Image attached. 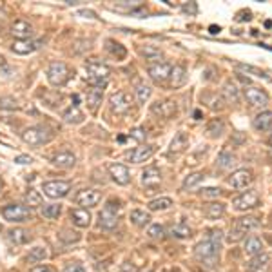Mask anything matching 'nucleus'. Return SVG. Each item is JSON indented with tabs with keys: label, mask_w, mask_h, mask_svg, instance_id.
<instances>
[{
	"label": "nucleus",
	"mask_w": 272,
	"mask_h": 272,
	"mask_svg": "<svg viewBox=\"0 0 272 272\" xmlns=\"http://www.w3.org/2000/svg\"><path fill=\"white\" fill-rule=\"evenodd\" d=\"M0 230H2V225H0Z\"/></svg>",
	"instance_id": "338daca9"
},
{
	"label": "nucleus",
	"mask_w": 272,
	"mask_h": 272,
	"mask_svg": "<svg viewBox=\"0 0 272 272\" xmlns=\"http://www.w3.org/2000/svg\"><path fill=\"white\" fill-rule=\"evenodd\" d=\"M129 220L133 221L136 227H145V225L151 221V216H149V212H145V210L134 209V210H131Z\"/></svg>",
	"instance_id": "473e14b6"
},
{
	"label": "nucleus",
	"mask_w": 272,
	"mask_h": 272,
	"mask_svg": "<svg viewBox=\"0 0 272 272\" xmlns=\"http://www.w3.org/2000/svg\"><path fill=\"white\" fill-rule=\"evenodd\" d=\"M171 236H174V238H189L191 236V227L185 223V221H180V223L172 225L171 227Z\"/></svg>",
	"instance_id": "e433bc0d"
},
{
	"label": "nucleus",
	"mask_w": 272,
	"mask_h": 272,
	"mask_svg": "<svg viewBox=\"0 0 272 272\" xmlns=\"http://www.w3.org/2000/svg\"><path fill=\"white\" fill-rule=\"evenodd\" d=\"M203 214L209 218V220H218L225 214V205L220 201H212V203H207L205 209H203Z\"/></svg>",
	"instance_id": "c756f323"
},
{
	"label": "nucleus",
	"mask_w": 272,
	"mask_h": 272,
	"mask_svg": "<svg viewBox=\"0 0 272 272\" xmlns=\"http://www.w3.org/2000/svg\"><path fill=\"white\" fill-rule=\"evenodd\" d=\"M220 248L221 245L210 243L209 239L205 241H200V243L194 247V256L198 261H201V265L212 268L218 265V259H220Z\"/></svg>",
	"instance_id": "f03ea898"
},
{
	"label": "nucleus",
	"mask_w": 272,
	"mask_h": 272,
	"mask_svg": "<svg viewBox=\"0 0 272 272\" xmlns=\"http://www.w3.org/2000/svg\"><path fill=\"white\" fill-rule=\"evenodd\" d=\"M172 207L171 198H156V200H151L147 203V209L151 212H156V210H167Z\"/></svg>",
	"instance_id": "c9c22d12"
},
{
	"label": "nucleus",
	"mask_w": 272,
	"mask_h": 272,
	"mask_svg": "<svg viewBox=\"0 0 272 272\" xmlns=\"http://www.w3.org/2000/svg\"><path fill=\"white\" fill-rule=\"evenodd\" d=\"M236 163V154L229 153V151H221L218 154V160H216V165L220 169H230Z\"/></svg>",
	"instance_id": "72a5a7b5"
},
{
	"label": "nucleus",
	"mask_w": 272,
	"mask_h": 272,
	"mask_svg": "<svg viewBox=\"0 0 272 272\" xmlns=\"http://www.w3.org/2000/svg\"><path fill=\"white\" fill-rule=\"evenodd\" d=\"M86 73H87V84L93 87H100L104 89L107 80H109V75H111V67L107 64H102L98 60H89L86 64Z\"/></svg>",
	"instance_id": "f257e3e1"
},
{
	"label": "nucleus",
	"mask_w": 272,
	"mask_h": 272,
	"mask_svg": "<svg viewBox=\"0 0 272 272\" xmlns=\"http://www.w3.org/2000/svg\"><path fill=\"white\" fill-rule=\"evenodd\" d=\"M42 48V40H15L13 46H11V51L17 53V55H31V53L39 51Z\"/></svg>",
	"instance_id": "2eb2a0df"
},
{
	"label": "nucleus",
	"mask_w": 272,
	"mask_h": 272,
	"mask_svg": "<svg viewBox=\"0 0 272 272\" xmlns=\"http://www.w3.org/2000/svg\"><path fill=\"white\" fill-rule=\"evenodd\" d=\"M2 189H4V181L0 180V192H2Z\"/></svg>",
	"instance_id": "e2e57ef3"
},
{
	"label": "nucleus",
	"mask_w": 272,
	"mask_h": 272,
	"mask_svg": "<svg viewBox=\"0 0 272 272\" xmlns=\"http://www.w3.org/2000/svg\"><path fill=\"white\" fill-rule=\"evenodd\" d=\"M171 71H172V66L167 62H156V64H151L147 69L149 77L153 78L154 82H158V84H162V82H165L169 77H171Z\"/></svg>",
	"instance_id": "4468645a"
},
{
	"label": "nucleus",
	"mask_w": 272,
	"mask_h": 272,
	"mask_svg": "<svg viewBox=\"0 0 272 272\" xmlns=\"http://www.w3.org/2000/svg\"><path fill=\"white\" fill-rule=\"evenodd\" d=\"M160 181H162V172L158 167H147L145 171L142 172V183L143 187H147V189H154V187L160 185Z\"/></svg>",
	"instance_id": "4be33fe9"
},
{
	"label": "nucleus",
	"mask_w": 272,
	"mask_h": 272,
	"mask_svg": "<svg viewBox=\"0 0 272 272\" xmlns=\"http://www.w3.org/2000/svg\"><path fill=\"white\" fill-rule=\"evenodd\" d=\"M154 153H156V145H154V143H145V145H140V147H136L134 151H131V153L127 154V158H129L133 163H142V162H147Z\"/></svg>",
	"instance_id": "dca6fc26"
},
{
	"label": "nucleus",
	"mask_w": 272,
	"mask_h": 272,
	"mask_svg": "<svg viewBox=\"0 0 272 272\" xmlns=\"http://www.w3.org/2000/svg\"><path fill=\"white\" fill-rule=\"evenodd\" d=\"M11 33L17 40H28L33 35V26L28 20H15L11 26Z\"/></svg>",
	"instance_id": "412c9836"
},
{
	"label": "nucleus",
	"mask_w": 272,
	"mask_h": 272,
	"mask_svg": "<svg viewBox=\"0 0 272 272\" xmlns=\"http://www.w3.org/2000/svg\"><path fill=\"white\" fill-rule=\"evenodd\" d=\"M201 198H207V200H212V198H220L221 196V189L220 187H207L200 192Z\"/></svg>",
	"instance_id": "49530a36"
},
{
	"label": "nucleus",
	"mask_w": 272,
	"mask_h": 272,
	"mask_svg": "<svg viewBox=\"0 0 272 272\" xmlns=\"http://www.w3.org/2000/svg\"><path fill=\"white\" fill-rule=\"evenodd\" d=\"M71 220H73V223L77 225V227H80V229H87L91 225V212L87 209H73L71 210Z\"/></svg>",
	"instance_id": "5701e85b"
},
{
	"label": "nucleus",
	"mask_w": 272,
	"mask_h": 272,
	"mask_svg": "<svg viewBox=\"0 0 272 272\" xmlns=\"http://www.w3.org/2000/svg\"><path fill=\"white\" fill-rule=\"evenodd\" d=\"M272 263V254L261 252L258 256H252V259L248 261L247 270L248 272H267Z\"/></svg>",
	"instance_id": "a211bd4d"
},
{
	"label": "nucleus",
	"mask_w": 272,
	"mask_h": 272,
	"mask_svg": "<svg viewBox=\"0 0 272 272\" xmlns=\"http://www.w3.org/2000/svg\"><path fill=\"white\" fill-rule=\"evenodd\" d=\"M189 147V134L183 133V131H180V133L172 138L171 142V147H169V156H180L185 149Z\"/></svg>",
	"instance_id": "aec40b11"
},
{
	"label": "nucleus",
	"mask_w": 272,
	"mask_h": 272,
	"mask_svg": "<svg viewBox=\"0 0 272 272\" xmlns=\"http://www.w3.org/2000/svg\"><path fill=\"white\" fill-rule=\"evenodd\" d=\"M120 210H122V203H120L118 200H109L105 203L100 216H98V218H100L98 223H100L102 229H105V230L116 229L118 218H120Z\"/></svg>",
	"instance_id": "20e7f679"
},
{
	"label": "nucleus",
	"mask_w": 272,
	"mask_h": 272,
	"mask_svg": "<svg viewBox=\"0 0 272 272\" xmlns=\"http://www.w3.org/2000/svg\"><path fill=\"white\" fill-rule=\"evenodd\" d=\"M102 200V194L95 189H82L80 192L77 194L75 201H77L78 205H82V209H91V207H96L100 203Z\"/></svg>",
	"instance_id": "f8f14e48"
},
{
	"label": "nucleus",
	"mask_w": 272,
	"mask_h": 272,
	"mask_svg": "<svg viewBox=\"0 0 272 272\" xmlns=\"http://www.w3.org/2000/svg\"><path fill=\"white\" fill-rule=\"evenodd\" d=\"M53 163L60 169H71L75 167V163H77V156L69 151H62V153H58L53 156Z\"/></svg>",
	"instance_id": "b1692460"
},
{
	"label": "nucleus",
	"mask_w": 272,
	"mask_h": 272,
	"mask_svg": "<svg viewBox=\"0 0 272 272\" xmlns=\"http://www.w3.org/2000/svg\"><path fill=\"white\" fill-rule=\"evenodd\" d=\"M134 93H136V98H138L140 104H145V102L151 98V93H153V89L147 86V84H136V89H134Z\"/></svg>",
	"instance_id": "ea45409f"
},
{
	"label": "nucleus",
	"mask_w": 272,
	"mask_h": 272,
	"mask_svg": "<svg viewBox=\"0 0 272 272\" xmlns=\"http://www.w3.org/2000/svg\"><path fill=\"white\" fill-rule=\"evenodd\" d=\"M201 100H205L209 102V107L210 109H223V98L218 95H205V96H201Z\"/></svg>",
	"instance_id": "c03bdc74"
},
{
	"label": "nucleus",
	"mask_w": 272,
	"mask_h": 272,
	"mask_svg": "<svg viewBox=\"0 0 272 272\" xmlns=\"http://www.w3.org/2000/svg\"><path fill=\"white\" fill-rule=\"evenodd\" d=\"M64 272H86V268L82 267L80 263H71V265H67L64 268Z\"/></svg>",
	"instance_id": "5fc2aeb1"
},
{
	"label": "nucleus",
	"mask_w": 272,
	"mask_h": 272,
	"mask_svg": "<svg viewBox=\"0 0 272 272\" xmlns=\"http://www.w3.org/2000/svg\"><path fill=\"white\" fill-rule=\"evenodd\" d=\"M259 201H261V198H259L258 191L250 189V191H245L239 196H236L232 200V205L234 209L238 210H248V209H256L259 205Z\"/></svg>",
	"instance_id": "1a4fd4ad"
},
{
	"label": "nucleus",
	"mask_w": 272,
	"mask_h": 272,
	"mask_svg": "<svg viewBox=\"0 0 272 272\" xmlns=\"http://www.w3.org/2000/svg\"><path fill=\"white\" fill-rule=\"evenodd\" d=\"M62 118L66 120L67 124H80V122H84V113L78 109V104H73L71 107L64 113Z\"/></svg>",
	"instance_id": "7c9ffc66"
},
{
	"label": "nucleus",
	"mask_w": 272,
	"mask_h": 272,
	"mask_svg": "<svg viewBox=\"0 0 272 272\" xmlns=\"http://www.w3.org/2000/svg\"><path fill=\"white\" fill-rule=\"evenodd\" d=\"M31 272H53V270L48 267V265H39V267L31 268Z\"/></svg>",
	"instance_id": "13d9d810"
},
{
	"label": "nucleus",
	"mask_w": 272,
	"mask_h": 272,
	"mask_svg": "<svg viewBox=\"0 0 272 272\" xmlns=\"http://www.w3.org/2000/svg\"><path fill=\"white\" fill-rule=\"evenodd\" d=\"M243 95H245V98H247L248 104L254 105V107H265V105H268V95L256 86L245 87Z\"/></svg>",
	"instance_id": "9b49d317"
},
{
	"label": "nucleus",
	"mask_w": 272,
	"mask_h": 272,
	"mask_svg": "<svg viewBox=\"0 0 272 272\" xmlns=\"http://www.w3.org/2000/svg\"><path fill=\"white\" fill-rule=\"evenodd\" d=\"M60 212H62V205H58V203H49L42 209V216L48 220H57Z\"/></svg>",
	"instance_id": "a19ab883"
},
{
	"label": "nucleus",
	"mask_w": 272,
	"mask_h": 272,
	"mask_svg": "<svg viewBox=\"0 0 272 272\" xmlns=\"http://www.w3.org/2000/svg\"><path fill=\"white\" fill-rule=\"evenodd\" d=\"M2 216L4 220H8L10 223H22V221L31 220V209L26 205H19V203H11V205H6L2 209Z\"/></svg>",
	"instance_id": "0eeeda50"
},
{
	"label": "nucleus",
	"mask_w": 272,
	"mask_h": 272,
	"mask_svg": "<svg viewBox=\"0 0 272 272\" xmlns=\"http://www.w3.org/2000/svg\"><path fill=\"white\" fill-rule=\"evenodd\" d=\"M254 129L258 131H268L272 127V111H261L259 115H256V118L252 120Z\"/></svg>",
	"instance_id": "bb28decb"
},
{
	"label": "nucleus",
	"mask_w": 272,
	"mask_h": 272,
	"mask_svg": "<svg viewBox=\"0 0 272 272\" xmlns=\"http://www.w3.org/2000/svg\"><path fill=\"white\" fill-rule=\"evenodd\" d=\"M243 252L247 256H258L263 252V241L258 236H248L243 243Z\"/></svg>",
	"instance_id": "393cba45"
},
{
	"label": "nucleus",
	"mask_w": 272,
	"mask_h": 272,
	"mask_svg": "<svg viewBox=\"0 0 272 272\" xmlns=\"http://www.w3.org/2000/svg\"><path fill=\"white\" fill-rule=\"evenodd\" d=\"M151 111H153L156 116H162V118H169V116L176 115L178 105L176 102L172 100H158L151 105Z\"/></svg>",
	"instance_id": "f3484780"
},
{
	"label": "nucleus",
	"mask_w": 272,
	"mask_h": 272,
	"mask_svg": "<svg viewBox=\"0 0 272 272\" xmlns=\"http://www.w3.org/2000/svg\"><path fill=\"white\" fill-rule=\"evenodd\" d=\"M31 162H33V158L26 156V154H20V156L15 158V163H20V165H24V163H31Z\"/></svg>",
	"instance_id": "6e6d98bb"
},
{
	"label": "nucleus",
	"mask_w": 272,
	"mask_h": 272,
	"mask_svg": "<svg viewBox=\"0 0 272 272\" xmlns=\"http://www.w3.org/2000/svg\"><path fill=\"white\" fill-rule=\"evenodd\" d=\"M203 178H205V174H203V172H192V174H189V176L183 180V185H181V187H183L185 191H189V189H194L198 183H201V181H203Z\"/></svg>",
	"instance_id": "58836bf2"
},
{
	"label": "nucleus",
	"mask_w": 272,
	"mask_h": 272,
	"mask_svg": "<svg viewBox=\"0 0 272 272\" xmlns=\"http://www.w3.org/2000/svg\"><path fill=\"white\" fill-rule=\"evenodd\" d=\"M2 64H4V57H0V66H2Z\"/></svg>",
	"instance_id": "0e129e2a"
},
{
	"label": "nucleus",
	"mask_w": 272,
	"mask_h": 272,
	"mask_svg": "<svg viewBox=\"0 0 272 272\" xmlns=\"http://www.w3.org/2000/svg\"><path fill=\"white\" fill-rule=\"evenodd\" d=\"M181 11H183V13H189V15H196V13H198V4H196V2L183 4V6H181Z\"/></svg>",
	"instance_id": "864d4df0"
},
{
	"label": "nucleus",
	"mask_w": 272,
	"mask_h": 272,
	"mask_svg": "<svg viewBox=\"0 0 272 272\" xmlns=\"http://www.w3.org/2000/svg\"><path fill=\"white\" fill-rule=\"evenodd\" d=\"M169 80H171V87H174V89H178V87H181V86H185L187 69L183 66H174V67H172Z\"/></svg>",
	"instance_id": "a878e982"
},
{
	"label": "nucleus",
	"mask_w": 272,
	"mask_h": 272,
	"mask_svg": "<svg viewBox=\"0 0 272 272\" xmlns=\"http://www.w3.org/2000/svg\"><path fill=\"white\" fill-rule=\"evenodd\" d=\"M19 105H17V100L11 98V96H4V98H0V109H17Z\"/></svg>",
	"instance_id": "8fccbe9b"
},
{
	"label": "nucleus",
	"mask_w": 272,
	"mask_h": 272,
	"mask_svg": "<svg viewBox=\"0 0 272 272\" xmlns=\"http://www.w3.org/2000/svg\"><path fill=\"white\" fill-rule=\"evenodd\" d=\"M102 98H104V89H100V87H91L87 91V104L93 111L102 104Z\"/></svg>",
	"instance_id": "2f4dec72"
},
{
	"label": "nucleus",
	"mask_w": 272,
	"mask_h": 272,
	"mask_svg": "<svg viewBox=\"0 0 272 272\" xmlns=\"http://www.w3.org/2000/svg\"><path fill=\"white\" fill-rule=\"evenodd\" d=\"M221 95H223V98L229 102V104H238V100H239V89L236 87V84L230 82V80L223 84Z\"/></svg>",
	"instance_id": "c85d7f7f"
},
{
	"label": "nucleus",
	"mask_w": 272,
	"mask_h": 272,
	"mask_svg": "<svg viewBox=\"0 0 272 272\" xmlns=\"http://www.w3.org/2000/svg\"><path fill=\"white\" fill-rule=\"evenodd\" d=\"M120 270H122V272H138V268L134 267L133 263H124V265H122V268H120Z\"/></svg>",
	"instance_id": "4d7b16f0"
},
{
	"label": "nucleus",
	"mask_w": 272,
	"mask_h": 272,
	"mask_svg": "<svg viewBox=\"0 0 272 272\" xmlns=\"http://www.w3.org/2000/svg\"><path fill=\"white\" fill-rule=\"evenodd\" d=\"M107 49H109L113 55H118L120 58L125 57V49L120 46V44H115L113 40H107Z\"/></svg>",
	"instance_id": "3c124183"
},
{
	"label": "nucleus",
	"mask_w": 272,
	"mask_h": 272,
	"mask_svg": "<svg viewBox=\"0 0 272 272\" xmlns=\"http://www.w3.org/2000/svg\"><path fill=\"white\" fill-rule=\"evenodd\" d=\"M223 131H225V122L221 118H214L209 125H207V134H209L210 138H218V136H221Z\"/></svg>",
	"instance_id": "f704fd0d"
},
{
	"label": "nucleus",
	"mask_w": 272,
	"mask_h": 272,
	"mask_svg": "<svg viewBox=\"0 0 272 272\" xmlns=\"http://www.w3.org/2000/svg\"><path fill=\"white\" fill-rule=\"evenodd\" d=\"M109 174H111V178L118 183V185H127V183L131 181L129 169L125 167V165H122V163H111Z\"/></svg>",
	"instance_id": "6ab92c4d"
},
{
	"label": "nucleus",
	"mask_w": 272,
	"mask_h": 272,
	"mask_svg": "<svg viewBox=\"0 0 272 272\" xmlns=\"http://www.w3.org/2000/svg\"><path fill=\"white\" fill-rule=\"evenodd\" d=\"M194 118H196V120L201 118V113H200V111H194Z\"/></svg>",
	"instance_id": "680f3d73"
},
{
	"label": "nucleus",
	"mask_w": 272,
	"mask_h": 272,
	"mask_svg": "<svg viewBox=\"0 0 272 272\" xmlns=\"http://www.w3.org/2000/svg\"><path fill=\"white\" fill-rule=\"evenodd\" d=\"M131 138L138 140V142H145V138H147V133H145V129H142V127H136V129L131 131Z\"/></svg>",
	"instance_id": "603ef678"
},
{
	"label": "nucleus",
	"mask_w": 272,
	"mask_h": 272,
	"mask_svg": "<svg viewBox=\"0 0 272 272\" xmlns=\"http://www.w3.org/2000/svg\"><path fill=\"white\" fill-rule=\"evenodd\" d=\"M140 53H142L147 60H158V58L162 57V49L156 48V46H143V48L140 49Z\"/></svg>",
	"instance_id": "79ce46f5"
},
{
	"label": "nucleus",
	"mask_w": 272,
	"mask_h": 272,
	"mask_svg": "<svg viewBox=\"0 0 272 272\" xmlns=\"http://www.w3.org/2000/svg\"><path fill=\"white\" fill-rule=\"evenodd\" d=\"M8 239L15 245H24L31 241V232L26 229H11L8 232Z\"/></svg>",
	"instance_id": "cd10ccee"
},
{
	"label": "nucleus",
	"mask_w": 272,
	"mask_h": 272,
	"mask_svg": "<svg viewBox=\"0 0 272 272\" xmlns=\"http://www.w3.org/2000/svg\"><path fill=\"white\" fill-rule=\"evenodd\" d=\"M268 143H270V145H272V134H270V138H268Z\"/></svg>",
	"instance_id": "69168bd1"
},
{
	"label": "nucleus",
	"mask_w": 272,
	"mask_h": 272,
	"mask_svg": "<svg viewBox=\"0 0 272 272\" xmlns=\"http://www.w3.org/2000/svg\"><path fill=\"white\" fill-rule=\"evenodd\" d=\"M4 22H6V15H4V11H0V28L4 26Z\"/></svg>",
	"instance_id": "052dcab7"
},
{
	"label": "nucleus",
	"mask_w": 272,
	"mask_h": 272,
	"mask_svg": "<svg viewBox=\"0 0 272 272\" xmlns=\"http://www.w3.org/2000/svg\"><path fill=\"white\" fill-rule=\"evenodd\" d=\"M236 69H238V71H243V73H250L254 77H265L263 71H259V69H256V67H252V66H245V64H236Z\"/></svg>",
	"instance_id": "09e8293b"
},
{
	"label": "nucleus",
	"mask_w": 272,
	"mask_h": 272,
	"mask_svg": "<svg viewBox=\"0 0 272 272\" xmlns=\"http://www.w3.org/2000/svg\"><path fill=\"white\" fill-rule=\"evenodd\" d=\"M131 104H133V96L127 91H118L109 98L111 111L116 113V115H125L131 109Z\"/></svg>",
	"instance_id": "9d476101"
},
{
	"label": "nucleus",
	"mask_w": 272,
	"mask_h": 272,
	"mask_svg": "<svg viewBox=\"0 0 272 272\" xmlns=\"http://www.w3.org/2000/svg\"><path fill=\"white\" fill-rule=\"evenodd\" d=\"M26 201H28L29 209L31 207H37L42 203V196H40L39 191H35V189H29L28 192H26Z\"/></svg>",
	"instance_id": "37998d69"
},
{
	"label": "nucleus",
	"mask_w": 272,
	"mask_h": 272,
	"mask_svg": "<svg viewBox=\"0 0 272 272\" xmlns=\"http://www.w3.org/2000/svg\"><path fill=\"white\" fill-rule=\"evenodd\" d=\"M46 258H48V250H46L44 247H33L28 254V261L29 263H40V261H44Z\"/></svg>",
	"instance_id": "4c0bfd02"
},
{
	"label": "nucleus",
	"mask_w": 272,
	"mask_h": 272,
	"mask_svg": "<svg viewBox=\"0 0 272 272\" xmlns=\"http://www.w3.org/2000/svg\"><path fill=\"white\" fill-rule=\"evenodd\" d=\"M44 194L53 200H60V198H66L71 191V183L69 181H62V180H53V181H46L42 185Z\"/></svg>",
	"instance_id": "6e6552de"
},
{
	"label": "nucleus",
	"mask_w": 272,
	"mask_h": 272,
	"mask_svg": "<svg viewBox=\"0 0 272 272\" xmlns=\"http://www.w3.org/2000/svg\"><path fill=\"white\" fill-rule=\"evenodd\" d=\"M46 75H48V80L51 86L62 87L66 86L67 82H69V78L73 77V71L64 62H51Z\"/></svg>",
	"instance_id": "39448f33"
},
{
	"label": "nucleus",
	"mask_w": 272,
	"mask_h": 272,
	"mask_svg": "<svg viewBox=\"0 0 272 272\" xmlns=\"http://www.w3.org/2000/svg\"><path fill=\"white\" fill-rule=\"evenodd\" d=\"M209 31H210V33H212V35H216V33H220L221 28H220V26H210Z\"/></svg>",
	"instance_id": "bf43d9fd"
},
{
	"label": "nucleus",
	"mask_w": 272,
	"mask_h": 272,
	"mask_svg": "<svg viewBox=\"0 0 272 272\" xmlns=\"http://www.w3.org/2000/svg\"><path fill=\"white\" fill-rule=\"evenodd\" d=\"M210 243H216V245H221V239H223V232L220 229H209L207 230V238Z\"/></svg>",
	"instance_id": "a18cd8bd"
},
{
	"label": "nucleus",
	"mask_w": 272,
	"mask_h": 272,
	"mask_svg": "<svg viewBox=\"0 0 272 272\" xmlns=\"http://www.w3.org/2000/svg\"><path fill=\"white\" fill-rule=\"evenodd\" d=\"M163 232H165V229H163L162 225H160V223H154V225H151V227H149L147 236H149V238L156 239V238H162Z\"/></svg>",
	"instance_id": "de8ad7c7"
},
{
	"label": "nucleus",
	"mask_w": 272,
	"mask_h": 272,
	"mask_svg": "<svg viewBox=\"0 0 272 272\" xmlns=\"http://www.w3.org/2000/svg\"><path fill=\"white\" fill-rule=\"evenodd\" d=\"M53 138V133L44 127V125H35V127H29L22 133V140H24L28 145L31 147H39V145H44V143H49Z\"/></svg>",
	"instance_id": "423d86ee"
},
{
	"label": "nucleus",
	"mask_w": 272,
	"mask_h": 272,
	"mask_svg": "<svg viewBox=\"0 0 272 272\" xmlns=\"http://www.w3.org/2000/svg\"><path fill=\"white\" fill-rule=\"evenodd\" d=\"M256 227H259V221L256 216H243V218H238V220L232 223V227H230L229 234H227V241H229V243H236L239 239H243L245 234L254 230Z\"/></svg>",
	"instance_id": "7ed1b4c3"
},
{
	"label": "nucleus",
	"mask_w": 272,
	"mask_h": 272,
	"mask_svg": "<svg viewBox=\"0 0 272 272\" xmlns=\"http://www.w3.org/2000/svg\"><path fill=\"white\" fill-rule=\"evenodd\" d=\"M254 176H252V171L250 169H238V171H234L229 178V183L234 187V189H247L250 183H252Z\"/></svg>",
	"instance_id": "ddd939ff"
}]
</instances>
